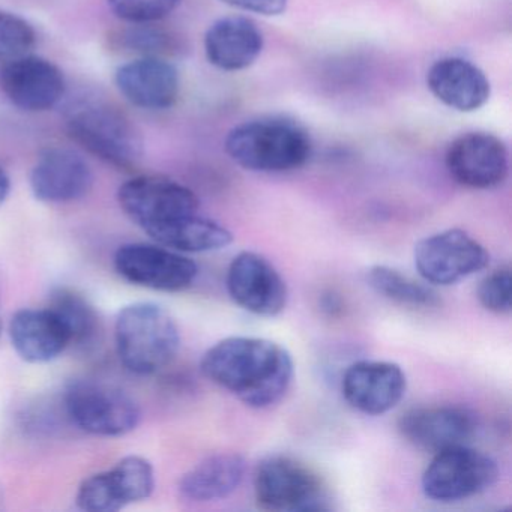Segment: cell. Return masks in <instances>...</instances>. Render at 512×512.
<instances>
[{
    "mask_svg": "<svg viewBox=\"0 0 512 512\" xmlns=\"http://www.w3.org/2000/svg\"><path fill=\"white\" fill-rule=\"evenodd\" d=\"M476 427L475 415L458 406L413 407L398 419V431L403 439L433 454L467 445L475 436Z\"/></svg>",
    "mask_w": 512,
    "mask_h": 512,
    "instance_id": "14",
    "label": "cell"
},
{
    "mask_svg": "<svg viewBox=\"0 0 512 512\" xmlns=\"http://www.w3.org/2000/svg\"><path fill=\"white\" fill-rule=\"evenodd\" d=\"M221 2L236 10L259 14L263 17L280 16L289 4V0H221Z\"/></svg>",
    "mask_w": 512,
    "mask_h": 512,
    "instance_id": "31",
    "label": "cell"
},
{
    "mask_svg": "<svg viewBox=\"0 0 512 512\" xmlns=\"http://www.w3.org/2000/svg\"><path fill=\"white\" fill-rule=\"evenodd\" d=\"M499 467L493 458L469 445L436 452L422 475V490L434 502L470 499L493 487Z\"/></svg>",
    "mask_w": 512,
    "mask_h": 512,
    "instance_id": "7",
    "label": "cell"
},
{
    "mask_svg": "<svg viewBox=\"0 0 512 512\" xmlns=\"http://www.w3.org/2000/svg\"><path fill=\"white\" fill-rule=\"evenodd\" d=\"M224 148L236 164L251 172H292L310 158L311 140L296 122L260 118L233 128Z\"/></svg>",
    "mask_w": 512,
    "mask_h": 512,
    "instance_id": "2",
    "label": "cell"
},
{
    "mask_svg": "<svg viewBox=\"0 0 512 512\" xmlns=\"http://www.w3.org/2000/svg\"><path fill=\"white\" fill-rule=\"evenodd\" d=\"M64 412L71 424L95 436H124L136 430L140 422L139 406L130 395L94 380H79L68 386Z\"/></svg>",
    "mask_w": 512,
    "mask_h": 512,
    "instance_id": "6",
    "label": "cell"
},
{
    "mask_svg": "<svg viewBox=\"0 0 512 512\" xmlns=\"http://www.w3.org/2000/svg\"><path fill=\"white\" fill-rule=\"evenodd\" d=\"M115 268L130 283L158 292H182L199 274L193 260L160 244L122 245L115 254Z\"/></svg>",
    "mask_w": 512,
    "mask_h": 512,
    "instance_id": "10",
    "label": "cell"
},
{
    "mask_svg": "<svg viewBox=\"0 0 512 512\" xmlns=\"http://www.w3.org/2000/svg\"><path fill=\"white\" fill-rule=\"evenodd\" d=\"M71 139L89 154L121 169H130L143 155V140L130 119L104 103L80 104L67 119Z\"/></svg>",
    "mask_w": 512,
    "mask_h": 512,
    "instance_id": "4",
    "label": "cell"
},
{
    "mask_svg": "<svg viewBox=\"0 0 512 512\" xmlns=\"http://www.w3.org/2000/svg\"><path fill=\"white\" fill-rule=\"evenodd\" d=\"M94 185V173L85 158L71 149H44L31 173L34 196L44 203L83 199Z\"/></svg>",
    "mask_w": 512,
    "mask_h": 512,
    "instance_id": "16",
    "label": "cell"
},
{
    "mask_svg": "<svg viewBox=\"0 0 512 512\" xmlns=\"http://www.w3.org/2000/svg\"><path fill=\"white\" fill-rule=\"evenodd\" d=\"M116 41L128 52L152 56V58H163L175 52L176 49L175 37L158 26H152V23L133 25L122 31L116 37Z\"/></svg>",
    "mask_w": 512,
    "mask_h": 512,
    "instance_id": "26",
    "label": "cell"
},
{
    "mask_svg": "<svg viewBox=\"0 0 512 512\" xmlns=\"http://www.w3.org/2000/svg\"><path fill=\"white\" fill-rule=\"evenodd\" d=\"M415 266L427 283L451 286L481 272L490 263L484 245L461 229L428 236L416 244Z\"/></svg>",
    "mask_w": 512,
    "mask_h": 512,
    "instance_id": "8",
    "label": "cell"
},
{
    "mask_svg": "<svg viewBox=\"0 0 512 512\" xmlns=\"http://www.w3.org/2000/svg\"><path fill=\"white\" fill-rule=\"evenodd\" d=\"M446 167L455 182L472 190H491L508 178L505 143L488 133H466L446 151Z\"/></svg>",
    "mask_w": 512,
    "mask_h": 512,
    "instance_id": "12",
    "label": "cell"
},
{
    "mask_svg": "<svg viewBox=\"0 0 512 512\" xmlns=\"http://www.w3.org/2000/svg\"><path fill=\"white\" fill-rule=\"evenodd\" d=\"M230 298L248 313L275 317L289 301L286 281L265 257L242 251L230 263L226 277Z\"/></svg>",
    "mask_w": 512,
    "mask_h": 512,
    "instance_id": "11",
    "label": "cell"
},
{
    "mask_svg": "<svg viewBox=\"0 0 512 512\" xmlns=\"http://www.w3.org/2000/svg\"><path fill=\"white\" fill-rule=\"evenodd\" d=\"M367 283L374 292L403 307L427 310L440 305L439 295L431 287L424 286L389 266L377 265L368 269Z\"/></svg>",
    "mask_w": 512,
    "mask_h": 512,
    "instance_id": "24",
    "label": "cell"
},
{
    "mask_svg": "<svg viewBox=\"0 0 512 512\" xmlns=\"http://www.w3.org/2000/svg\"><path fill=\"white\" fill-rule=\"evenodd\" d=\"M403 368L388 361H358L347 368L341 391L347 403L365 415L379 416L394 409L406 394Z\"/></svg>",
    "mask_w": 512,
    "mask_h": 512,
    "instance_id": "15",
    "label": "cell"
},
{
    "mask_svg": "<svg viewBox=\"0 0 512 512\" xmlns=\"http://www.w3.org/2000/svg\"><path fill=\"white\" fill-rule=\"evenodd\" d=\"M37 34L31 23L17 14L0 11V62H10L31 52Z\"/></svg>",
    "mask_w": 512,
    "mask_h": 512,
    "instance_id": "28",
    "label": "cell"
},
{
    "mask_svg": "<svg viewBox=\"0 0 512 512\" xmlns=\"http://www.w3.org/2000/svg\"><path fill=\"white\" fill-rule=\"evenodd\" d=\"M247 463L241 454L221 452L200 461L188 470L179 482V491L193 502L224 499L238 490L244 479Z\"/></svg>",
    "mask_w": 512,
    "mask_h": 512,
    "instance_id": "21",
    "label": "cell"
},
{
    "mask_svg": "<svg viewBox=\"0 0 512 512\" xmlns=\"http://www.w3.org/2000/svg\"><path fill=\"white\" fill-rule=\"evenodd\" d=\"M115 337L122 364L139 376H151L166 368L181 346L172 314L151 302L122 308L115 323Z\"/></svg>",
    "mask_w": 512,
    "mask_h": 512,
    "instance_id": "3",
    "label": "cell"
},
{
    "mask_svg": "<svg viewBox=\"0 0 512 512\" xmlns=\"http://www.w3.org/2000/svg\"><path fill=\"white\" fill-rule=\"evenodd\" d=\"M76 500L77 506L88 512H116L127 506L112 469L86 478L80 484Z\"/></svg>",
    "mask_w": 512,
    "mask_h": 512,
    "instance_id": "25",
    "label": "cell"
},
{
    "mask_svg": "<svg viewBox=\"0 0 512 512\" xmlns=\"http://www.w3.org/2000/svg\"><path fill=\"white\" fill-rule=\"evenodd\" d=\"M431 94L458 112H475L485 106L491 88L487 76L470 61L443 58L434 62L427 73Z\"/></svg>",
    "mask_w": 512,
    "mask_h": 512,
    "instance_id": "19",
    "label": "cell"
},
{
    "mask_svg": "<svg viewBox=\"0 0 512 512\" xmlns=\"http://www.w3.org/2000/svg\"><path fill=\"white\" fill-rule=\"evenodd\" d=\"M116 17L131 23H155L176 10L181 0H107Z\"/></svg>",
    "mask_w": 512,
    "mask_h": 512,
    "instance_id": "29",
    "label": "cell"
},
{
    "mask_svg": "<svg viewBox=\"0 0 512 512\" xmlns=\"http://www.w3.org/2000/svg\"><path fill=\"white\" fill-rule=\"evenodd\" d=\"M0 334H2V320H0Z\"/></svg>",
    "mask_w": 512,
    "mask_h": 512,
    "instance_id": "33",
    "label": "cell"
},
{
    "mask_svg": "<svg viewBox=\"0 0 512 512\" xmlns=\"http://www.w3.org/2000/svg\"><path fill=\"white\" fill-rule=\"evenodd\" d=\"M146 233L158 244L178 253H209L233 242L230 230L217 221L200 217L199 212L152 227Z\"/></svg>",
    "mask_w": 512,
    "mask_h": 512,
    "instance_id": "22",
    "label": "cell"
},
{
    "mask_svg": "<svg viewBox=\"0 0 512 512\" xmlns=\"http://www.w3.org/2000/svg\"><path fill=\"white\" fill-rule=\"evenodd\" d=\"M0 91L17 109L46 112L64 97L65 77L53 62L25 55L5 62L0 70Z\"/></svg>",
    "mask_w": 512,
    "mask_h": 512,
    "instance_id": "13",
    "label": "cell"
},
{
    "mask_svg": "<svg viewBox=\"0 0 512 512\" xmlns=\"http://www.w3.org/2000/svg\"><path fill=\"white\" fill-rule=\"evenodd\" d=\"M50 308L58 314L70 335V347L92 352L103 338V322L94 305L77 290L58 287L50 293Z\"/></svg>",
    "mask_w": 512,
    "mask_h": 512,
    "instance_id": "23",
    "label": "cell"
},
{
    "mask_svg": "<svg viewBox=\"0 0 512 512\" xmlns=\"http://www.w3.org/2000/svg\"><path fill=\"white\" fill-rule=\"evenodd\" d=\"M203 374L253 409L283 400L295 377V362L286 347L257 337H229L203 355Z\"/></svg>",
    "mask_w": 512,
    "mask_h": 512,
    "instance_id": "1",
    "label": "cell"
},
{
    "mask_svg": "<svg viewBox=\"0 0 512 512\" xmlns=\"http://www.w3.org/2000/svg\"><path fill=\"white\" fill-rule=\"evenodd\" d=\"M125 214L145 232L152 227L199 212L196 194L164 176H137L125 182L118 193Z\"/></svg>",
    "mask_w": 512,
    "mask_h": 512,
    "instance_id": "9",
    "label": "cell"
},
{
    "mask_svg": "<svg viewBox=\"0 0 512 512\" xmlns=\"http://www.w3.org/2000/svg\"><path fill=\"white\" fill-rule=\"evenodd\" d=\"M262 50V31L247 17L217 20L205 35L206 58L214 67L227 73L251 67Z\"/></svg>",
    "mask_w": 512,
    "mask_h": 512,
    "instance_id": "20",
    "label": "cell"
},
{
    "mask_svg": "<svg viewBox=\"0 0 512 512\" xmlns=\"http://www.w3.org/2000/svg\"><path fill=\"white\" fill-rule=\"evenodd\" d=\"M257 505L268 511L328 509L325 482L307 464L289 455H269L254 470Z\"/></svg>",
    "mask_w": 512,
    "mask_h": 512,
    "instance_id": "5",
    "label": "cell"
},
{
    "mask_svg": "<svg viewBox=\"0 0 512 512\" xmlns=\"http://www.w3.org/2000/svg\"><path fill=\"white\" fill-rule=\"evenodd\" d=\"M112 470L121 484L128 505L143 502L154 491V467L146 458L139 457V455H128L118 461Z\"/></svg>",
    "mask_w": 512,
    "mask_h": 512,
    "instance_id": "27",
    "label": "cell"
},
{
    "mask_svg": "<svg viewBox=\"0 0 512 512\" xmlns=\"http://www.w3.org/2000/svg\"><path fill=\"white\" fill-rule=\"evenodd\" d=\"M476 295H478L482 307L490 313L500 314V316L511 313V268L502 266V268H497L496 271L488 274L479 283Z\"/></svg>",
    "mask_w": 512,
    "mask_h": 512,
    "instance_id": "30",
    "label": "cell"
},
{
    "mask_svg": "<svg viewBox=\"0 0 512 512\" xmlns=\"http://www.w3.org/2000/svg\"><path fill=\"white\" fill-rule=\"evenodd\" d=\"M10 337L17 355L31 364L53 361L70 347V335L50 307L17 311L11 319Z\"/></svg>",
    "mask_w": 512,
    "mask_h": 512,
    "instance_id": "18",
    "label": "cell"
},
{
    "mask_svg": "<svg viewBox=\"0 0 512 512\" xmlns=\"http://www.w3.org/2000/svg\"><path fill=\"white\" fill-rule=\"evenodd\" d=\"M119 92L133 106L145 110H166L179 97L178 70L164 58L142 56L118 68Z\"/></svg>",
    "mask_w": 512,
    "mask_h": 512,
    "instance_id": "17",
    "label": "cell"
},
{
    "mask_svg": "<svg viewBox=\"0 0 512 512\" xmlns=\"http://www.w3.org/2000/svg\"><path fill=\"white\" fill-rule=\"evenodd\" d=\"M11 191L10 176L5 173L4 169H0V205L8 199Z\"/></svg>",
    "mask_w": 512,
    "mask_h": 512,
    "instance_id": "32",
    "label": "cell"
}]
</instances>
